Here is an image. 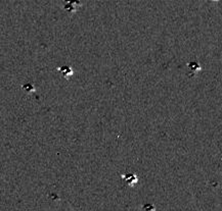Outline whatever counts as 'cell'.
<instances>
[{
  "label": "cell",
  "mask_w": 222,
  "mask_h": 211,
  "mask_svg": "<svg viewBox=\"0 0 222 211\" xmlns=\"http://www.w3.org/2000/svg\"><path fill=\"white\" fill-rule=\"evenodd\" d=\"M188 68H189V69H191V71H194V73H198V71H200V65L196 62L188 63Z\"/></svg>",
  "instance_id": "6da1fadb"
}]
</instances>
